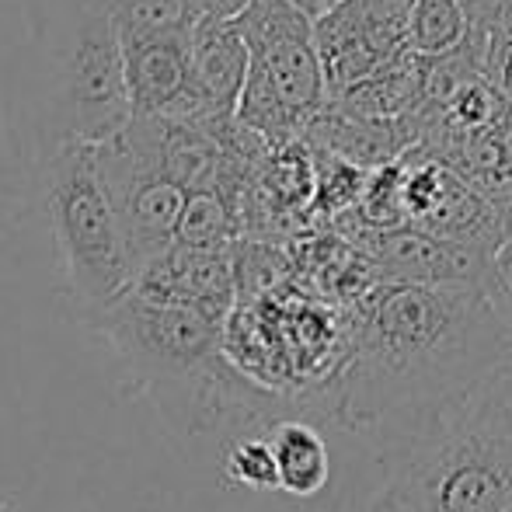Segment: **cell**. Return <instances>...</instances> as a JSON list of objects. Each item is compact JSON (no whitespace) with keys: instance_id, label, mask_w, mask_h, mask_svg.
<instances>
[{"instance_id":"6da1fadb","label":"cell","mask_w":512,"mask_h":512,"mask_svg":"<svg viewBox=\"0 0 512 512\" xmlns=\"http://www.w3.org/2000/svg\"><path fill=\"white\" fill-rule=\"evenodd\" d=\"M509 363L512 338L488 283L380 279L352 324L335 411L352 425H418Z\"/></svg>"},{"instance_id":"7a4b0ae2","label":"cell","mask_w":512,"mask_h":512,"mask_svg":"<svg viewBox=\"0 0 512 512\" xmlns=\"http://www.w3.org/2000/svg\"><path fill=\"white\" fill-rule=\"evenodd\" d=\"M512 509V363L418 422L370 512Z\"/></svg>"},{"instance_id":"3957f363","label":"cell","mask_w":512,"mask_h":512,"mask_svg":"<svg viewBox=\"0 0 512 512\" xmlns=\"http://www.w3.org/2000/svg\"><path fill=\"white\" fill-rule=\"evenodd\" d=\"M133 119L126 49L108 0H49L42 28V143H105Z\"/></svg>"},{"instance_id":"277c9868","label":"cell","mask_w":512,"mask_h":512,"mask_svg":"<svg viewBox=\"0 0 512 512\" xmlns=\"http://www.w3.org/2000/svg\"><path fill=\"white\" fill-rule=\"evenodd\" d=\"M42 206L67 297L91 324L136 286V262L102 175L98 143L46 150Z\"/></svg>"},{"instance_id":"5b68a950","label":"cell","mask_w":512,"mask_h":512,"mask_svg":"<svg viewBox=\"0 0 512 512\" xmlns=\"http://www.w3.org/2000/svg\"><path fill=\"white\" fill-rule=\"evenodd\" d=\"M234 25L251 49L237 119L269 147L304 140L307 126L328 105L314 18L293 0H248Z\"/></svg>"},{"instance_id":"8992f818","label":"cell","mask_w":512,"mask_h":512,"mask_svg":"<svg viewBox=\"0 0 512 512\" xmlns=\"http://www.w3.org/2000/svg\"><path fill=\"white\" fill-rule=\"evenodd\" d=\"M98 161L140 276L178 241L192 192L164 164L157 115H133L119 133L98 143Z\"/></svg>"},{"instance_id":"52a82bcc","label":"cell","mask_w":512,"mask_h":512,"mask_svg":"<svg viewBox=\"0 0 512 512\" xmlns=\"http://www.w3.org/2000/svg\"><path fill=\"white\" fill-rule=\"evenodd\" d=\"M408 11L405 0H338L314 21L328 98L408 53Z\"/></svg>"},{"instance_id":"ba28073f","label":"cell","mask_w":512,"mask_h":512,"mask_svg":"<svg viewBox=\"0 0 512 512\" xmlns=\"http://www.w3.org/2000/svg\"><path fill=\"white\" fill-rule=\"evenodd\" d=\"M189 32H168L150 35V39L122 42L133 115L203 119V98H199L196 70H192Z\"/></svg>"},{"instance_id":"9c48e42d","label":"cell","mask_w":512,"mask_h":512,"mask_svg":"<svg viewBox=\"0 0 512 512\" xmlns=\"http://www.w3.org/2000/svg\"><path fill=\"white\" fill-rule=\"evenodd\" d=\"M189 49L203 98V119L196 122L234 119L251 70V49L241 28L234 25V18H199L189 32Z\"/></svg>"},{"instance_id":"30bf717a","label":"cell","mask_w":512,"mask_h":512,"mask_svg":"<svg viewBox=\"0 0 512 512\" xmlns=\"http://www.w3.org/2000/svg\"><path fill=\"white\" fill-rule=\"evenodd\" d=\"M328 105L352 115V119H359V122H370V126L398 129L401 140H405V122L425 108L422 56H415L408 49L405 56L387 63L384 70H377V74H370L366 81L345 88L342 95L328 98ZM405 150H408V140H405Z\"/></svg>"},{"instance_id":"8fae6325","label":"cell","mask_w":512,"mask_h":512,"mask_svg":"<svg viewBox=\"0 0 512 512\" xmlns=\"http://www.w3.org/2000/svg\"><path fill=\"white\" fill-rule=\"evenodd\" d=\"M272 453H276V471H279V492L310 499L317 495L331 478V453L324 436L314 425L300 422V418H286L269 429Z\"/></svg>"},{"instance_id":"7c38bea8","label":"cell","mask_w":512,"mask_h":512,"mask_svg":"<svg viewBox=\"0 0 512 512\" xmlns=\"http://www.w3.org/2000/svg\"><path fill=\"white\" fill-rule=\"evenodd\" d=\"M471 32L460 0H415L408 11V49L415 56H443L457 49Z\"/></svg>"},{"instance_id":"4fadbf2b","label":"cell","mask_w":512,"mask_h":512,"mask_svg":"<svg viewBox=\"0 0 512 512\" xmlns=\"http://www.w3.org/2000/svg\"><path fill=\"white\" fill-rule=\"evenodd\" d=\"M122 42L150 39V35L189 32L203 14L192 0H108Z\"/></svg>"},{"instance_id":"5bb4252c","label":"cell","mask_w":512,"mask_h":512,"mask_svg":"<svg viewBox=\"0 0 512 512\" xmlns=\"http://www.w3.org/2000/svg\"><path fill=\"white\" fill-rule=\"evenodd\" d=\"M223 471L234 485L241 488H279L276 453H272L269 436L241 439L223 457Z\"/></svg>"},{"instance_id":"9a60e30c","label":"cell","mask_w":512,"mask_h":512,"mask_svg":"<svg viewBox=\"0 0 512 512\" xmlns=\"http://www.w3.org/2000/svg\"><path fill=\"white\" fill-rule=\"evenodd\" d=\"M488 293H492L495 307H499L502 321L509 328V338H512V237L499 248L492 262V276H488Z\"/></svg>"},{"instance_id":"2e32d148","label":"cell","mask_w":512,"mask_h":512,"mask_svg":"<svg viewBox=\"0 0 512 512\" xmlns=\"http://www.w3.org/2000/svg\"><path fill=\"white\" fill-rule=\"evenodd\" d=\"M474 28H506L512 25V0H460Z\"/></svg>"},{"instance_id":"e0dca14e","label":"cell","mask_w":512,"mask_h":512,"mask_svg":"<svg viewBox=\"0 0 512 512\" xmlns=\"http://www.w3.org/2000/svg\"><path fill=\"white\" fill-rule=\"evenodd\" d=\"M203 18H237L248 7V0H192Z\"/></svg>"},{"instance_id":"ac0fdd59","label":"cell","mask_w":512,"mask_h":512,"mask_svg":"<svg viewBox=\"0 0 512 512\" xmlns=\"http://www.w3.org/2000/svg\"><path fill=\"white\" fill-rule=\"evenodd\" d=\"M495 88L502 91V95L512 102V46H509V53H506V60H502V67H499V74H495Z\"/></svg>"},{"instance_id":"d6986e66","label":"cell","mask_w":512,"mask_h":512,"mask_svg":"<svg viewBox=\"0 0 512 512\" xmlns=\"http://www.w3.org/2000/svg\"><path fill=\"white\" fill-rule=\"evenodd\" d=\"M293 4H297L300 7V11H307L310 14V18H321V14L324 11H331V7H335L338 4V0H293Z\"/></svg>"},{"instance_id":"ffe728a7","label":"cell","mask_w":512,"mask_h":512,"mask_svg":"<svg viewBox=\"0 0 512 512\" xmlns=\"http://www.w3.org/2000/svg\"><path fill=\"white\" fill-rule=\"evenodd\" d=\"M405 4H415V0H405Z\"/></svg>"}]
</instances>
